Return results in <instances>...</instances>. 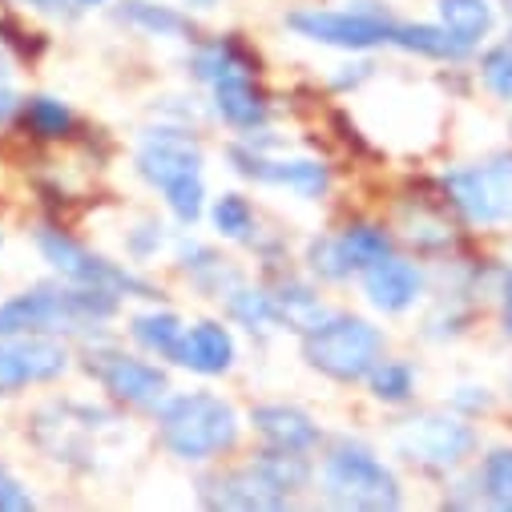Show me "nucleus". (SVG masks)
<instances>
[{
	"mask_svg": "<svg viewBox=\"0 0 512 512\" xmlns=\"http://www.w3.org/2000/svg\"><path fill=\"white\" fill-rule=\"evenodd\" d=\"M117 295L77 283H45L0 303V335H97L117 315Z\"/></svg>",
	"mask_w": 512,
	"mask_h": 512,
	"instance_id": "nucleus-1",
	"label": "nucleus"
},
{
	"mask_svg": "<svg viewBox=\"0 0 512 512\" xmlns=\"http://www.w3.org/2000/svg\"><path fill=\"white\" fill-rule=\"evenodd\" d=\"M315 480L311 456L307 452H283V448H263L250 464L214 472L198 484L202 504L210 508H287L295 492H303Z\"/></svg>",
	"mask_w": 512,
	"mask_h": 512,
	"instance_id": "nucleus-2",
	"label": "nucleus"
},
{
	"mask_svg": "<svg viewBox=\"0 0 512 512\" xmlns=\"http://www.w3.org/2000/svg\"><path fill=\"white\" fill-rule=\"evenodd\" d=\"M158 440L174 460L206 464L238 448L242 420L230 400L214 392H170L158 408Z\"/></svg>",
	"mask_w": 512,
	"mask_h": 512,
	"instance_id": "nucleus-3",
	"label": "nucleus"
},
{
	"mask_svg": "<svg viewBox=\"0 0 512 512\" xmlns=\"http://www.w3.org/2000/svg\"><path fill=\"white\" fill-rule=\"evenodd\" d=\"M319 492L335 508H363V512H383L404 504L396 472L359 440H335L327 448L319 464Z\"/></svg>",
	"mask_w": 512,
	"mask_h": 512,
	"instance_id": "nucleus-4",
	"label": "nucleus"
},
{
	"mask_svg": "<svg viewBox=\"0 0 512 512\" xmlns=\"http://www.w3.org/2000/svg\"><path fill=\"white\" fill-rule=\"evenodd\" d=\"M383 351H388L383 331L371 319H359V315L331 311L319 327H311L303 335V359L335 383L367 379V371L383 359Z\"/></svg>",
	"mask_w": 512,
	"mask_h": 512,
	"instance_id": "nucleus-5",
	"label": "nucleus"
},
{
	"mask_svg": "<svg viewBox=\"0 0 512 512\" xmlns=\"http://www.w3.org/2000/svg\"><path fill=\"white\" fill-rule=\"evenodd\" d=\"M37 250H41V259L65 279V283H77V287H97V291H109L117 299H162V291L134 275L130 267H121V263H109L105 254H93L85 242L69 238L65 230L57 226H41L37 230Z\"/></svg>",
	"mask_w": 512,
	"mask_h": 512,
	"instance_id": "nucleus-6",
	"label": "nucleus"
},
{
	"mask_svg": "<svg viewBox=\"0 0 512 512\" xmlns=\"http://www.w3.org/2000/svg\"><path fill=\"white\" fill-rule=\"evenodd\" d=\"M85 371L101 383V392L125 408H158L170 396L166 367L113 347L109 339H93L85 347Z\"/></svg>",
	"mask_w": 512,
	"mask_h": 512,
	"instance_id": "nucleus-7",
	"label": "nucleus"
},
{
	"mask_svg": "<svg viewBox=\"0 0 512 512\" xmlns=\"http://www.w3.org/2000/svg\"><path fill=\"white\" fill-rule=\"evenodd\" d=\"M444 190L464 222L484 230L512 226V154H492L476 166L448 170Z\"/></svg>",
	"mask_w": 512,
	"mask_h": 512,
	"instance_id": "nucleus-8",
	"label": "nucleus"
},
{
	"mask_svg": "<svg viewBox=\"0 0 512 512\" xmlns=\"http://www.w3.org/2000/svg\"><path fill=\"white\" fill-rule=\"evenodd\" d=\"M392 448L408 464L452 472L476 452V428L464 424L460 416H448V412H420L396 428Z\"/></svg>",
	"mask_w": 512,
	"mask_h": 512,
	"instance_id": "nucleus-9",
	"label": "nucleus"
},
{
	"mask_svg": "<svg viewBox=\"0 0 512 512\" xmlns=\"http://www.w3.org/2000/svg\"><path fill=\"white\" fill-rule=\"evenodd\" d=\"M287 29L311 45L363 53V49L392 45L396 21H388L383 13H371V9H299L287 17Z\"/></svg>",
	"mask_w": 512,
	"mask_h": 512,
	"instance_id": "nucleus-10",
	"label": "nucleus"
},
{
	"mask_svg": "<svg viewBox=\"0 0 512 512\" xmlns=\"http://www.w3.org/2000/svg\"><path fill=\"white\" fill-rule=\"evenodd\" d=\"M69 371V351L57 335H0V396H17L29 383H49Z\"/></svg>",
	"mask_w": 512,
	"mask_h": 512,
	"instance_id": "nucleus-11",
	"label": "nucleus"
},
{
	"mask_svg": "<svg viewBox=\"0 0 512 512\" xmlns=\"http://www.w3.org/2000/svg\"><path fill=\"white\" fill-rule=\"evenodd\" d=\"M230 166L234 174L250 178V182H263V186H283L299 198H323L331 190V170L315 158H271L267 150H254L246 146H230Z\"/></svg>",
	"mask_w": 512,
	"mask_h": 512,
	"instance_id": "nucleus-12",
	"label": "nucleus"
},
{
	"mask_svg": "<svg viewBox=\"0 0 512 512\" xmlns=\"http://www.w3.org/2000/svg\"><path fill=\"white\" fill-rule=\"evenodd\" d=\"M138 174L162 190L170 186L174 178H186V174H202V150L198 142L178 130V125H158V130H146L142 134V146H138Z\"/></svg>",
	"mask_w": 512,
	"mask_h": 512,
	"instance_id": "nucleus-13",
	"label": "nucleus"
},
{
	"mask_svg": "<svg viewBox=\"0 0 512 512\" xmlns=\"http://www.w3.org/2000/svg\"><path fill=\"white\" fill-rule=\"evenodd\" d=\"M359 279H363L367 303L383 315H404L424 295V271L408 259H396V254H388V259H379L375 267L359 271Z\"/></svg>",
	"mask_w": 512,
	"mask_h": 512,
	"instance_id": "nucleus-14",
	"label": "nucleus"
},
{
	"mask_svg": "<svg viewBox=\"0 0 512 512\" xmlns=\"http://www.w3.org/2000/svg\"><path fill=\"white\" fill-rule=\"evenodd\" d=\"M238 359V347H234V335L230 327H222L218 319H198L182 331V343H178V355L174 363L194 371V375H226Z\"/></svg>",
	"mask_w": 512,
	"mask_h": 512,
	"instance_id": "nucleus-15",
	"label": "nucleus"
},
{
	"mask_svg": "<svg viewBox=\"0 0 512 512\" xmlns=\"http://www.w3.org/2000/svg\"><path fill=\"white\" fill-rule=\"evenodd\" d=\"M250 428L259 432L271 448H283V452H307L311 456L323 444L319 424L295 404H259V408H250Z\"/></svg>",
	"mask_w": 512,
	"mask_h": 512,
	"instance_id": "nucleus-16",
	"label": "nucleus"
},
{
	"mask_svg": "<svg viewBox=\"0 0 512 512\" xmlns=\"http://www.w3.org/2000/svg\"><path fill=\"white\" fill-rule=\"evenodd\" d=\"M214 89V113L238 134H254L263 130L267 117H271V101L267 93L254 85V73H234L210 85Z\"/></svg>",
	"mask_w": 512,
	"mask_h": 512,
	"instance_id": "nucleus-17",
	"label": "nucleus"
},
{
	"mask_svg": "<svg viewBox=\"0 0 512 512\" xmlns=\"http://www.w3.org/2000/svg\"><path fill=\"white\" fill-rule=\"evenodd\" d=\"M178 263H182V271L190 275V283H194L202 295H210V299H226L238 283H246L242 271H238L230 259H222L218 250H210V246L198 242V238H182V242H178Z\"/></svg>",
	"mask_w": 512,
	"mask_h": 512,
	"instance_id": "nucleus-18",
	"label": "nucleus"
},
{
	"mask_svg": "<svg viewBox=\"0 0 512 512\" xmlns=\"http://www.w3.org/2000/svg\"><path fill=\"white\" fill-rule=\"evenodd\" d=\"M190 73H194V81L214 85V81L234 77V73H259V57H254V53H250L242 41H234V37H214V41H206V45L194 49Z\"/></svg>",
	"mask_w": 512,
	"mask_h": 512,
	"instance_id": "nucleus-19",
	"label": "nucleus"
},
{
	"mask_svg": "<svg viewBox=\"0 0 512 512\" xmlns=\"http://www.w3.org/2000/svg\"><path fill=\"white\" fill-rule=\"evenodd\" d=\"M117 21L125 29L142 33V37H162V41H186V37H194L190 17L178 13V9H170V5H158V0H121Z\"/></svg>",
	"mask_w": 512,
	"mask_h": 512,
	"instance_id": "nucleus-20",
	"label": "nucleus"
},
{
	"mask_svg": "<svg viewBox=\"0 0 512 512\" xmlns=\"http://www.w3.org/2000/svg\"><path fill=\"white\" fill-rule=\"evenodd\" d=\"M271 303H275L279 327H291V331H299V335H307L311 327H319V323L331 315V311L323 307L319 291L307 287L303 279H291V275L271 287Z\"/></svg>",
	"mask_w": 512,
	"mask_h": 512,
	"instance_id": "nucleus-21",
	"label": "nucleus"
},
{
	"mask_svg": "<svg viewBox=\"0 0 512 512\" xmlns=\"http://www.w3.org/2000/svg\"><path fill=\"white\" fill-rule=\"evenodd\" d=\"M436 13H440V25H444L468 53H476L480 41H488L492 29H496L492 0H436Z\"/></svg>",
	"mask_w": 512,
	"mask_h": 512,
	"instance_id": "nucleus-22",
	"label": "nucleus"
},
{
	"mask_svg": "<svg viewBox=\"0 0 512 512\" xmlns=\"http://www.w3.org/2000/svg\"><path fill=\"white\" fill-rule=\"evenodd\" d=\"M392 45L400 53H412V57H424V61H444V65H456V61L472 57L444 25H396Z\"/></svg>",
	"mask_w": 512,
	"mask_h": 512,
	"instance_id": "nucleus-23",
	"label": "nucleus"
},
{
	"mask_svg": "<svg viewBox=\"0 0 512 512\" xmlns=\"http://www.w3.org/2000/svg\"><path fill=\"white\" fill-rule=\"evenodd\" d=\"M182 331H186L182 319H178L174 311H166V307H150V311H142V315L130 319V339H134L146 355L170 359V363H174V355H178Z\"/></svg>",
	"mask_w": 512,
	"mask_h": 512,
	"instance_id": "nucleus-24",
	"label": "nucleus"
},
{
	"mask_svg": "<svg viewBox=\"0 0 512 512\" xmlns=\"http://www.w3.org/2000/svg\"><path fill=\"white\" fill-rule=\"evenodd\" d=\"M222 303H226V315L238 327H246L250 335H271L279 327V315H275V303H271V291L267 287L238 283Z\"/></svg>",
	"mask_w": 512,
	"mask_h": 512,
	"instance_id": "nucleus-25",
	"label": "nucleus"
},
{
	"mask_svg": "<svg viewBox=\"0 0 512 512\" xmlns=\"http://www.w3.org/2000/svg\"><path fill=\"white\" fill-rule=\"evenodd\" d=\"M21 121H25V130L41 142H61L73 134V109L61 101V97H49V93H37L29 101H21Z\"/></svg>",
	"mask_w": 512,
	"mask_h": 512,
	"instance_id": "nucleus-26",
	"label": "nucleus"
},
{
	"mask_svg": "<svg viewBox=\"0 0 512 512\" xmlns=\"http://www.w3.org/2000/svg\"><path fill=\"white\" fill-rule=\"evenodd\" d=\"M339 242H343V254H347V263L355 267V275L375 267L379 259H388V254L396 250L392 234L383 226H375V222H347L339 230Z\"/></svg>",
	"mask_w": 512,
	"mask_h": 512,
	"instance_id": "nucleus-27",
	"label": "nucleus"
},
{
	"mask_svg": "<svg viewBox=\"0 0 512 512\" xmlns=\"http://www.w3.org/2000/svg\"><path fill=\"white\" fill-rule=\"evenodd\" d=\"M367 388L379 404H408L416 396V367L404 359H379L367 371Z\"/></svg>",
	"mask_w": 512,
	"mask_h": 512,
	"instance_id": "nucleus-28",
	"label": "nucleus"
},
{
	"mask_svg": "<svg viewBox=\"0 0 512 512\" xmlns=\"http://www.w3.org/2000/svg\"><path fill=\"white\" fill-rule=\"evenodd\" d=\"M210 226L218 230V238H230V242H250L254 238V206L242 198V194H222L214 198L210 206Z\"/></svg>",
	"mask_w": 512,
	"mask_h": 512,
	"instance_id": "nucleus-29",
	"label": "nucleus"
},
{
	"mask_svg": "<svg viewBox=\"0 0 512 512\" xmlns=\"http://www.w3.org/2000/svg\"><path fill=\"white\" fill-rule=\"evenodd\" d=\"M307 271L323 283H347L355 275V267L347 263V254H343V242L339 234H319L307 242Z\"/></svg>",
	"mask_w": 512,
	"mask_h": 512,
	"instance_id": "nucleus-30",
	"label": "nucleus"
},
{
	"mask_svg": "<svg viewBox=\"0 0 512 512\" xmlns=\"http://www.w3.org/2000/svg\"><path fill=\"white\" fill-rule=\"evenodd\" d=\"M476 484L492 508H512V448L488 452L480 472H476Z\"/></svg>",
	"mask_w": 512,
	"mask_h": 512,
	"instance_id": "nucleus-31",
	"label": "nucleus"
},
{
	"mask_svg": "<svg viewBox=\"0 0 512 512\" xmlns=\"http://www.w3.org/2000/svg\"><path fill=\"white\" fill-rule=\"evenodd\" d=\"M162 198L170 206V214L182 222V226H194L206 210V186H202V174H186V178H174L170 186H162Z\"/></svg>",
	"mask_w": 512,
	"mask_h": 512,
	"instance_id": "nucleus-32",
	"label": "nucleus"
},
{
	"mask_svg": "<svg viewBox=\"0 0 512 512\" xmlns=\"http://www.w3.org/2000/svg\"><path fill=\"white\" fill-rule=\"evenodd\" d=\"M480 81L496 101H512V41L484 49L480 57Z\"/></svg>",
	"mask_w": 512,
	"mask_h": 512,
	"instance_id": "nucleus-33",
	"label": "nucleus"
},
{
	"mask_svg": "<svg viewBox=\"0 0 512 512\" xmlns=\"http://www.w3.org/2000/svg\"><path fill=\"white\" fill-rule=\"evenodd\" d=\"M33 508V492L9 472V464H0V512H25Z\"/></svg>",
	"mask_w": 512,
	"mask_h": 512,
	"instance_id": "nucleus-34",
	"label": "nucleus"
},
{
	"mask_svg": "<svg viewBox=\"0 0 512 512\" xmlns=\"http://www.w3.org/2000/svg\"><path fill=\"white\" fill-rule=\"evenodd\" d=\"M162 242H166V234H162V222H142L138 230H130V254L138 263H146V259H154V254L162 250Z\"/></svg>",
	"mask_w": 512,
	"mask_h": 512,
	"instance_id": "nucleus-35",
	"label": "nucleus"
},
{
	"mask_svg": "<svg viewBox=\"0 0 512 512\" xmlns=\"http://www.w3.org/2000/svg\"><path fill=\"white\" fill-rule=\"evenodd\" d=\"M371 69H375L371 61H355V65H339V73L331 77V85H335V89H343V93H347V89H359V85H363V81L371 77Z\"/></svg>",
	"mask_w": 512,
	"mask_h": 512,
	"instance_id": "nucleus-36",
	"label": "nucleus"
},
{
	"mask_svg": "<svg viewBox=\"0 0 512 512\" xmlns=\"http://www.w3.org/2000/svg\"><path fill=\"white\" fill-rule=\"evenodd\" d=\"M13 5H25V9L45 13V17H73L81 9L77 0H13Z\"/></svg>",
	"mask_w": 512,
	"mask_h": 512,
	"instance_id": "nucleus-37",
	"label": "nucleus"
},
{
	"mask_svg": "<svg viewBox=\"0 0 512 512\" xmlns=\"http://www.w3.org/2000/svg\"><path fill=\"white\" fill-rule=\"evenodd\" d=\"M452 404H456L460 412H488V408H492V396H488V388H480V396H468V388H456Z\"/></svg>",
	"mask_w": 512,
	"mask_h": 512,
	"instance_id": "nucleus-38",
	"label": "nucleus"
},
{
	"mask_svg": "<svg viewBox=\"0 0 512 512\" xmlns=\"http://www.w3.org/2000/svg\"><path fill=\"white\" fill-rule=\"evenodd\" d=\"M17 113H21V97H17L9 85H0V130H5V125H9Z\"/></svg>",
	"mask_w": 512,
	"mask_h": 512,
	"instance_id": "nucleus-39",
	"label": "nucleus"
},
{
	"mask_svg": "<svg viewBox=\"0 0 512 512\" xmlns=\"http://www.w3.org/2000/svg\"><path fill=\"white\" fill-rule=\"evenodd\" d=\"M500 323H504V335L512 339V295L504 299V307H500Z\"/></svg>",
	"mask_w": 512,
	"mask_h": 512,
	"instance_id": "nucleus-40",
	"label": "nucleus"
},
{
	"mask_svg": "<svg viewBox=\"0 0 512 512\" xmlns=\"http://www.w3.org/2000/svg\"><path fill=\"white\" fill-rule=\"evenodd\" d=\"M182 5H186V9H194V13H206V9H214V5H218V0H182Z\"/></svg>",
	"mask_w": 512,
	"mask_h": 512,
	"instance_id": "nucleus-41",
	"label": "nucleus"
},
{
	"mask_svg": "<svg viewBox=\"0 0 512 512\" xmlns=\"http://www.w3.org/2000/svg\"><path fill=\"white\" fill-rule=\"evenodd\" d=\"M500 295H504V299L512 295V271H504V275H500Z\"/></svg>",
	"mask_w": 512,
	"mask_h": 512,
	"instance_id": "nucleus-42",
	"label": "nucleus"
},
{
	"mask_svg": "<svg viewBox=\"0 0 512 512\" xmlns=\"http://www.w3.org/2000/svg\"><path fill=\"white\" fill-rule=\"evenodd\" d=\"M504 13H508V41H512V0L504 5Z\"/></svg>",
	"mask_w": 512,
	"mask_h": 512,
	"instance_id": "nucleus-43",
	"label": "nucleus"
},
{
	"mask_svg": "<svg viewBox=\"0 0 512 512\" xmlns=\"http://www.w3.org/2000/svg\"><path fill=\"white\" fill-rule=\"evenodd\" d=\"M77 5H81V9H93V5H105V0H77Z\"/></svg>",
	"mask_w": 512,
	"mask_h": 512,
	"instance_id": "nucleus-44",
	"label": "nucleus"
},
{
	"mask_svg": "<svg viewBox=\"0 0 512 512\" xmlns=\"http://www.w3.org/2000/svg\"><path fill=\"white\" fill-rule=\"evenodd\" d=\"M0 81H5V61H0Z\"/></svg>",
	"mask_w": 512,
	"mask_h": 512,
	"instance_id": "nucleus-45",
	"label": "nucleus"
}]
</instances>
